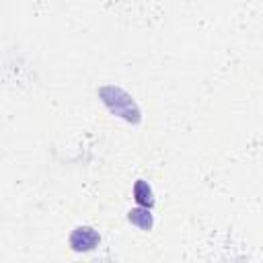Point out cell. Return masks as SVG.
Listing matches in <instances>:
<instances>
[{
  "mask_svg": "<svg viewBox=\"0 0 263 263\" xmlns=\"http://www.w3.org/2000/svg\"><path fill=\"white\" fill-rule=\"evenodd\" d=\"M113 95L117 97V101L101 92V97H103L105 105H107V107H109V109H111L113 113H117V115L125 117L127 121H138V115H140V111L136 109L134 101L129 99V95H125V92H123L121 88H115V86H113Z\"/></svg>",
  "mask_w": 263,
  "mask_h": 263,
  "instance_id": "6da1fadb",
  "label": "cell"
},
{
  "mask_svg": "<svg viewBox=\"0 0 263 263\" xmlns=\"http://www.w3.org/2000/svg\"><path fill=\"white\" fill-rule=\"evenodd\" d=\"M127 220H129L132 224H136L138 228H142V230H150V228H152V214H150V210L144 208V205L129 210V212H127Z\"/></svg>",
  "mask_w": 263,
  "mask_h": 263,
  "instance_id": "3957f363",
  "label": "cell"
},
{
  "mask_svg": "<svg viewBox=\"0 0 263 263\" xmlns=\"http://www.w3.org/2000/svg\"><path fill=\"white\" fill-rule=\"evenodd\" d=\"M134 197H136V201L140 203V205H144V208H150L152 203H154V197H152V189H150V185L146 183V181H136V185H134Z\"/></svg>",
  "mask_w": 263,
  "mask_h": 263,
  "instance_id": "277c9868",
  "label": "cell"
},
{
  "mask_svg": "<svg viewBox=\"0 0 263 263\" xmlns=\"http://www.w3.org/2000/svg\"><path fill=\"white\" fill-rule=\"evenodd\" d=\"M99 240H101V236L97 234V230L95 228H90V226H78L72 234H70V247L74 249V251H92L97 245H99Z\"/></svg>",
  "mask_w": 263,
  "mask_h": 263,
  "instance_id": "7a4b0ae2",
  "label": "cell"
}]
</instances>
